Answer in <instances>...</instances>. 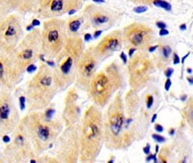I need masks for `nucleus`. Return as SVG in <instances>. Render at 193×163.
Here are the masks:
<instances>
[{"instance_id": "nucleus-46", "label": "nucleus", "mask_w": 193, "mask_h": 163, "mask_svg": "<svg viewBox=\"0 0 193 163\" xmlns=\"http://www.w3.org/2000/svg\"><path fill=\"white\" fill-rule=\"evenodd\" d=\"M7 2H8V0H0V6L7 4Z\"/></svg>"}, {"instance_id": "nucleus-31", "label": "nucleus", "mask_w": 193, "mask_h": 163, "mask_svg": "<svg viewBox=\"0 0 193 163\" xmlns=\"http://www.w3.org/2000/svg\"><path fill=\"white\" fill-rule=\"evenodd\" d=\"M173 73H174V70H173V69H171V68H167L166 70H165V71H164V73H165L167 78H170L171 75L173 74Z\"/></svg>"}, {"instance_id": "nucleus-11", "label": "nucleus", "mask_w": 193, "mask_h": 163, "mask_svg": "<svg viewBox=\"0 0 193 163\" xmlns=\"http://www.w3.org/2000/svg\"><path fill=\"white\" fill-rule=\"evenodd\" d=\"M42 53V34L41 30L33 29L20 41L14 56L18 65L23 71L29 65L34 64Z\"/></svg>"}, {"instance_id": "nucleus-1", "label": "nucleus", "mask_w": 193, "mask_h": 163, "mask_svg": "<svg viewBox=\"0 0 193 163\" xmlns=\"http://www.w3.org/2000/svg\"><path fill=\"white\" fill-rule=\"evenodd\" d=\"M20 122L24 125L37 156L42 155L54 145L64 129L62 117L53 108L28 111Z\"/></svg>"}, {"instance_id": "nucleus-12", "label": "nucleus", "mask_w": 193, "mask_h": 163, "mask_svg": "<svg viewBox=\"0 0 193 163\" xmlns=\"http://www.w3.org/2000/svg\"><path fill=\"white\" fill-rule=\"evenodd\" d=\"M22 23L18 15H8L0 21V50L14 54L23 38Z\"/></svg>"}, {"instance_id": "nucleus-21", "label": "nucleus", "mask_w": 193, "mask_h": 163, "mask_svg": "<svg viewBox=\"0 0 193 163\" xmlns=\"http://www.w3.org/2000/svg\"><path fill=\"white\" fill-rule=\"evenodd\" d=\"M137 91L132 90L129 88V90L126 93L124 99L125 104V111L126 116L128 117H136L139 110H140L141 100L138 96Z\"/></svg>"}, {"instance_id": "nucleus-37", "label": "nucleus", "mask_w": 193, "mask_h": 163, "mask_svg": "<svg viewBox=\"0 0 193 163\" xmlns=\"http://www.w3.org/2000/svg\"><path fill=\"white\" fill-rule=\"evenodd\" d=\"M26 101V98L25 97H20V108L21 109H24V102Z\"/></svg>"}, {"instance_id": "nucleus-5", "label": "nucleus", "mask_w": 193, "mask_h": 163, "mask_svg": "<svg viewBox=\"0 0 193 163\" xmlns=\"http://www.w3.org/2000/svg\"><path fill=\"white\" fill-rule=\"evenodd\" d=\"M58 92L60 91L55 84L52 68L42 62L26 83L25 98L28 111L45 110Z\"/></svg>"}, {"instance_id": "nucleus-28", "label": "nucleus", "mask_w": 193, "mask_h": 163, "mask_svg": "<svg viewBox=\"0 0 193 163\" xmlns=\"http://www.w3.org/2000/svg\"><path fill=\"white\" fill-rule=\"evenodd\" d=\"M9 10H10V9H9L7 4L3 5V6H0V21H1L4 17H7Z\"/></svg>"}, {"instance_id": "nucleus-33", "label": "nucleus", "mask_w": 193, "mask_h": 163, "mask_svg": "<svg viewBox=\"0 0 193 163\" xmlns=\"http://www.w3.org/2000/svg\"><path fill=\"white\" fill-rule=\"evenodd\" d=\"M180 62H181V60H180V57L178 56V54H177V53H174L173 54V63L175 65H177V64H179Z\"/></svg>"}, {"instance_id": "nucleus-8", "label": "nucleus", "mask_w": 193, "mask_h": 163, "mask_svg": "<svg viewBox=\"0 0 193 163\" xmlns=\"http://www.w3.org/2000/svg\"><path fill=\"white\" fill-rule=\"evenodd\" d=\"M42 54L47 60H54L59 54L69 37L67 21L55 17L46 20L43 23Z\"/></svg>"}, {"instance_id": "nucleus-48", "label": "nucleus", "mask_w": 193, "mask_h": 163, "mask_svg": "<svg viewBox=\"0 0 193 163\" xmlns=\"http://www.w3.org/2000/svg\"><path fill=\"white\" fill-rule=\"evenodd\" d=\"M180 29H181V30H185L186 29V25L185 24L180 25Z\"/></svg>"}, {"instance_id": "nucleus-14", "label": "nucleus", "mask_w": 193, "mask_h": 163, "mask_svg": "<svg viewBox=\"0 0 193 163\" xmlns=\"http://www.w3.org/2000/svg\"><path fill=\"white\" fill-rule=\"evenodd\" d=\"M83 17L84 23L82 28H94L96 30L109 29L112 27L117 20L119 14L115 11L109 10L98 4H89L80 13Z\"/></svg>"}, {"instance_id": "nucleus-49", "label": "nucleus", "mask_w": 193, "mask_h": 163, "mask_svg": "<svg viewBox=\"0 0 193 163\" xmlns=\"http://www.w3.org/2000/svg\"><path fill=\"white\" fill-rule=\"evenodd\" d=\"M94 2H97V3H104L105 0H93Z\"/></svg>"}, {"instance_id": "nucleus-50", "label": "nucleus", "mask_w": 193, "mask_h": 163, "mask_svg": "<svg viewBox=\"0 0 193 163\" xmlns=\"http://www.w3.org/2000/svg\"><path fill=\"white\" fill-rule=\"evenodd\" d=\"M169 133L171 134V135H173V134L175 133V129H173V128H171V129L169 130Z\"/></svg>"}, {"instance_id": "nucleus-32", "label": "nucleus", "mask_w": 193, "mask_h": 163, "mask_svg": "<svg viewBox=\"0 0 193 163\" xmlns=\"http://www.w3.org/2000/svg\"><path fill=\"white\" fill-rule=\"evenodd\" d=\"M143 152H144L145 155H149V153H151V145H150V144H149V143H147V144H146V146L144 147Z\"/></svg>"}, {"instance_id": "nucleus-36", "label": "nucleus", "mask_w": 193, "mask_h": 163, "mask_svg": "<svg viewBox=\"0 0 193 163\" xmlns=\"http://www.w3.org/2000/svg\"><path fill=\"white\" fill-rule=\"evenodd\" d=\"M154 129H156V131H157V132H162L163 131V127L159 124H156L154 125Z\"/></svg>"}, {"instance_id": "nucleus-10", "label": "nucleus", "mask_w": 193, "mask_h": 163, "mask_svg": "<svg viewBox=\"0 0 193 163\" xmlns=\"http://www.w3.org/2000/svg\"><path fill=\"white\" fill-rule=\"evenodd\" d=\"M34 147L32 145L24 125L20 122L15 129L12 132L10 142L3 149V159L7 162H26L35 157Z\"/></svg>"}, {"instance_id": "nucleus-13", "label": "nucleus", "mask_w": 193, "mask_h": 163, "mask_svg": "<svg viewBox=\"0 0 193 163\" xmlns=\"http://www.w3.org/2000/svg\"><path fill=\"white\" fill-rule=\"evenodd\" d=\"M123 45L126 49L135 48L136 50L148 51L154 41L153 28L147 24L134 22L123 29Z\"/></svg>"}, {"instance_id": "nucleus-4", "label": "nucleus", "mask_w": 193, "mask_h": 163, "mask_svg": "<svg viewBox=\"0 0 193 163\" xmlns=\"http://www.w3.org/2000/svg\"><path fill=\"white\" fill-rule=\"evenodd\" d=\"M83 39L80 36H69L64 48L54 59L53 77L59 91H64L74 83L77 66L85 51Z\"/></svg>"}, {"instance_id": "nucleus-47", "label": "nucleus", "mask_w": 193, "mask_h": 163, "mask_svg": "<svg viewBox=\"0 0 193 163\" xmlns=\"http://www.w3.org/2000/svg\"><path fill=\"white\" fill-rule=\"evenodd\" d=\"M157 114H154V115H153V118L151 119V123H154V120H156V119H157Z\"/></svg>"}, {"instance_id": "nucleus-2", "label": "nucleus", "mask_w": 193, "mask_h": 163, "mask_svg": "<svg viewBox=\"0 0 193 163\" xmlns=\"http://www.w3.org/2000/svg\"><path fill=\"white\" fill-rule=\"evenodd\" d=\"M103 145V112L95 104L85 108L80 120L79 162L93 163L97 160Z\"/></svg>"}, {"instance_id": "nucleus-43", "label": "nucleus", "mask_w": 193, "mask_h": 163, "mask_svg": "<svg viewBox=\"0 0 193 163\" xmlns=\"http://www.w3.org/2000/svg\"><path fill=\"white\" fill-rule=\"evenodd\" d=\"M128 56H129V57H131V56L133 55L134 53L137 51V50L135 49V48H129V49H128Z\"/></svg>"}, {"instance_id": "nucleus-9", "label": "nucleus", "mask_w": 193, "mask_h": 163, "mask_svg": "<svg viewBox=\"0 0 193 163\" xmlns=\"http://www.w3.org/2000/svg\"><path fill=\"white\" fill-rule=\"evenodd\" d=\"M52 156L61 163L79 161L80 122L71 127H65L54 143Z\"/></svg>"}, {"instance_id": "nucleus-7", "label": "nucleus", "mask_w": 193, "mask_h": 163, "mask_svg": "<svg viewBox=\"0 0 193 163\" xmlns=\"http://www.w3.org/2000/svg\"><path fill=\"white\" fill-rule=\"evenodd\" d=\"M126 70L129 88L140 92L153 81L156 65L148 51L137 50L126 63Z\"/></svg>"}, {"instance_id": "nucleus-23", "label": "nucleus", "mask_w": 193, "mask_h": 163, "mask_svg": "<svg viewBox=\"0 0 193 163\" xmlns=\"http://www.w3.org/2000/svg\"><path fill=\"white\" fill-rule=\"evenodd\" d=\"M172 54V48L168 45H159L156 51V55L153 59V61L156 65V68L159 69V71L164 70L167 68L169 64V60Z\"/></svg>"}, {"instance_id": "nucleus-45", "label": "nucleus", "mask_w": 193, "mask_h": 163, "mask_svg": "<svg viewBox=\"0 0 193 163\" xmlns=\"http://www.w3.org/2000/svg\"><path fill=\"white\" fill-rule=\"evenodd\" d=\"M187 81L191 84V85H193V76H189V77H187Z\"/></svg>"}, {"instance_id": "nucleus-53", "label": "nucleus", "mask_w": 193, "mask_h": 163, "mask_svg": "<svg viewBox=\"0 0 193 163\" xmlns=\"http://www.w3.org/2000/svg\"><path fill=\"white\" fill-rule=\"evenodd\" d=\"M4 161V159H2V158H0V162H3Z\"/></svg>"}, {"instance_id": "nucleus-26", "label": "nucleus", "mask_w": 193, "mask_h": 163, "mask_svg": "<svg viewBox=\"0 0 193 163\" xmlns=\"http://www.w3.org/2000/svg\"><path fill=\"white\" fill-rule=\"evenodd\" d=\"M153 4L159 8H162L163 10H166V11L172 10V5H171L169 2L164 1V0H154Z\"/></svg>"}, {"instance_id": "nucleus-34", "label": "nucleus", "mask_w": 193, "mask_h": 163, "mask_svg": "<svg viewBox=\"0 0 193 163\" xmlns=\"http://www.w3.org/2000/svg\"><path fill=\"white\" fill-rule=\"evenodd\" d=\"M171 84H172V81H171L170 78H167L166 81H165V86H164V88H165L166 91H169L170 87H171Z\"/></svg>"}, {"instance_id": "nucleus-3", "label": "nucleus", "mask_w": 193, "mask_h": 163, "mask_svg": "<svg viewBox=\"0 0 193 163\" xmlns=\"http://www.w3.org/2000/svg\"><path fill=\"white\" fill-rule=\"evenodd\" d=\"M124 86L125 78L122 66L117 61H113L94 74L87 95L93 104L102 109Z\"/></svg>"}, {"instance_id": "nucleus-42", "label": "nucleus", "mask_w": 193, "mask_h": 163, "mask_svg": "<svg viewBox=\"0 0 193 163\" xmlns=\"http://www.w3.org/2000/svg\"><path fill=\"white\" fill-rule=\"evenodd\" d=\"M90 40H92V35L90 33H86L84 35V41L85 42H88V41H90Z\"/></svg>"}, {"instance_id": "nucleus-16", "label": "nucleus", "mask_w": 193, "mask_h": 163, "mask_svg": "<svg viewBox=\"0 0 193 163\" xmlns=\"http://www.w3.org/2000/svg\"><path fill=\"white\" fill-rule=\"evenodd\" d=\"M24 73L18 65L14 54L0 50V89L13 91L22 80Z\"/></svg>"}, {"instance_id": "nucleus-20", "label": "nucleus", "mask_w": 193, "mask_h": 163, "mask_svg": "<svg viewBox=\"0 0 193 163\" xmlns=\"http://www.w3.org/2000/svg\"><path fill=\"white\" fill-rule=\"evenodd\" d=\"M79 95L77 88L72 85L69 87L64 98V109L61 114L65 127H71L79 123L81 120V108L77 103Z\"/></svg>"}, {"instance_id": "nucleus-41", "label": "nucleus", "mask_w": 193, "mask_h": 163, "mask_svg": "<svg viewBox=\"0 0 193 163\" xmlns=\"http://www.w3.org/2000/svg\"><path fill=\"white\" fill-rule=\"evenodd\" d=\"M102 33V30H96L93 35V38L94 39H97V38H99V36L100 35V34Z\"/></svg>"}, {"instance_id": "nucleus-15", "label": "nucleus", "mask_w": 193, "mask_h": 163, "mask_svg": "<svg viewBox=\"0 0 193 163\" xmlns=\"http://www.w3.org/2000/svg\"><path fill=\"white\" fill-rule=\"evenodd\" d=\"M12 91L0 89V137L12 134L20 122Z\"/></svg>"}, {"instance_id": "nucleus-30", "label": "nucleus", "mask_w": 193, "mask_h": 163, "mask_svg": "<svg viewBox=\"0 0 193 163\" xmlns=\"http://www.w3.org/2000/svg\"><path fill=\"white\" fill-rule=\"evenodd\" d=\"M147 10H148L147 6L140 5V6H138V7L134 8V9H133V12L137 13V14H142V13H145V12H146Z\"/></svg>"}, {"instance_id": "nucleus-25", "label": "nucleus", "mask_w": 193, "mask_h": 163, "mask_svg": "<svg viewBox=\"0 0 193 163\" xmlns=\"http://www.w3.org/2000/svg\"><path fill=\"white\" fill-rule=\"evenodd\" d=\"M182 117L190 127H193V98H189L182 109Z\"/></svg>"}, {"instance_id": "nucleus-19", "label": "nucleus", "mask_w": 193, "mask_h": 163, "mask_svg": "<svg viewBox=\"0 0 193 163\" xmlns=\"http://www.w3.org/2000/svg\"><path fill=\"white\" fill-rule=\"evenodd\" d=\"M93 46L95 56L100 62L106 60L113 53L119 51L123 46V32L120 30H114L105 35L99 43Z\"/></svg>"}, {"instance_id": "nucleus-40", "label": "nucleus", "mask_w": 193, "mask_h": 163, "mask_svg": "<svg viewBox=\"0 0 193 163\" xmlns=\"http://www.w3.org/2000/svg\"><path fill=\"white\" fill-rule=\"evenodd\" d=\"M157 48H159V45H151L150 48H149L148 49V52H154L157 49Z\"/></svg>"}, {"instance_id": "nucleus-52", "label": "nucleus", "mask_w": 193, "mask_h": 163, "mask_svg": "<svg viewBox=\"0 0 193 163\" xmlns=\"http://www.w3.org/2000/svg\"><path fill=\"white\" fill-rule=\"evenodd\" d=\"M187 73H192V70H191L190 68H188V69H187Z\"/></svg>"}, {"instance_id": "nucleus-35", "label": "nucleus", "mask_w": 193, "mask_h": 163, "mask_svg": "<svg viewBox=\"0 0 193 163\" xmlns=\"http://www.w3.org/2000/svg\"><path fill=\"white\" fill-rule=\"evenodd\" d=\"M157 26L159 29H164V28H166V23L163 22V21H157Z\"/></svg>"}, {"instance_id": "nucleus-44", "label": "nucleus", "mask_w": 193, "mask_h": 163, "mask_svg": "<svg viewBox=\"0 0 193 163\" xmlns=\"http://www.w3.org/2000/svg\"><path fill=\"white\" fill-rule=\"evenodd\" d=\"M32 25L35 27V26H38V25H40V20H34L32 21Z\"/></svg>"}, {"instance_id": "nucleus-51", "label": "nucleus", "mask_w": 193, "mask_h": 163, "mask_svg": "<svg viewBox=\"0 0 193 163\" xmlns=\"http://www.w3.org/2000/svg\"><path fill=\"white\" fill-rule=\"evenodd\" d=\"M189 54H190V52H188V53H187V54H186V55L185 56V57H183V58L182 59V63H183V61H185V59H186V57H187V56H188Z\"/></svg>"}, {"instance_id": "nucleus-38", "label": "nucleus", "mask_w": 193, "mask_h": 163, "mask_svg": "<svg viewBox=\"0 0 193 163\" xmlns=\"http://www.w3.org/2000/svg\"><path fill=\"white\" fill-rule=\"evenodd\" d=\"M120 58L123 60L124 64H126V63H128V58H126V55L125 54V52H121V54H120Z\"/></svg>"}, {"instance_id": "nucleus-17", "label": "nucleus", "mask_w": 193, "mask_h": 163, "mask_svg": "<svg viewBox=\"0 0 193 163\" xmlns=\"http://www.w3.org/2000/svg\"><path fill=\"white\" fill-rule=\"evenodd\" d=\"M99 62L100 61L94 54L93 46L85 49L78 63L76 75H75L74 86L77 88V90L87 93L92 78L97 73Z\"/></svg>"}, {"instance_id": "nucleus-29", "label": "nucleus", "mask_w": 193, "mask_h": 163, "mask_svg": "<svg viewBox=\"0 0 193 163\" xmlns=\"http://www.w3.org/2000/svg\"><path fill=\"white\" fill-rule=\"evenodd\" d=\"M152 137H153V139L154 141H157V142H159V143H163V142H165L166 141V138L164 136L159 135V134H156V133L152 134Z\"/></svg>"}, {"instance_id": "nucleus-39", "label": "nucleus", "mask_w": 193, "mask_h": 163, "mask_svg": "<svg viewBox=\"0 0 193 163\" xmlns=\"http://www.w3.org/2000/svg\"><path fill=\"white\" fill-rule=\"evenodd\" d=\"M169 34V31L166 29V28H164V29H160L159 31V36H166Z\"/></svg>"}, {"instance_id": "nucleus-18", "label": "nucleus", "mask_w": 193, "mask_h": 163, "mask_svg": "<svg viewBox=\"0 0 193 163\" xmlns=\"http://www.w3.org/2000/svg\"><path fill=\"white\" fill-rule=\"evenodd\" d=\"M38 15L43 20L60 17L69 14L72 10H80L83 5L82 0H38Z\"/></svg>"}, {"instance_id": "nucleus-6", "label": "nucleus", "mask_w": 193, "mask_h": 163, "mask_svg": "<svg viewBox=\"0 0 193 163\" xmlns=\"http://www.w3.org/2000/svg\"><path fill=\"white\" fill-rule=\"evenodd\" d=\"M126 111L121 91L117 92L103 113V145L111 150H123Z\"/></svg>"}, {"instance_id": "nucleus-27", "label": "nucleus", "mask_w": 193, "mask_h": 163, "mask_svg": "<svg viewBox=\"0 0 193 163\" xmlns=\"http://www.w3.org/2000/svg\"><path fill=\"white\" fill-rule=\"evenodd\" d=\"M128 2H131L133 4H137V5H143V6H148L153 4L154 0H126Z\"/></svg>"}, {"instance_id": "nucleus-24", "label": "nucleus", "mask_w": 193, "mask_h": 163, "mask_svg": "<svg viewBox=\"0 0 193 163\" xmlns=\"http://www.w3.org/2000/svg\"><path fill=\"white\" fill-rule=\"evenodd\" d=\"M84 20L81 15L71 17L67 21V28L69 36H79V30L83 26Z\"/></svg>"}, {"instance_id": "nucleus-22", "label": "nucleus", "mask_w": 193, "mask_h": 163, "mask_svg": "<svg viewBox=\"0 0 193 163\" xmlns=\"http://www.w3.org/2000/svg\"><path fill=\"white\" fill-rule=\"evenodd\" d=\"M7 6L20 14H31L38 13L39 2L38 0H8Z\"/></svg>"}]
</instances>
